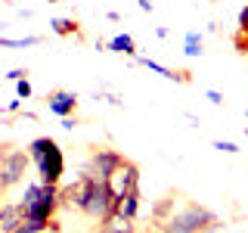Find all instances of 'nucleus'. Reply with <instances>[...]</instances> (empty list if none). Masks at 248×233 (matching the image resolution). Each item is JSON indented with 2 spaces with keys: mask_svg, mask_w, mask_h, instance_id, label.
<instances>
[{
  "mask_svg": "<svg viewBox=\"0 0 248 233\" xmlns=\"http://www.w3.org/2000/svg\"><path fill=\"white\" fill-rule=\"evenodd\" d=\"M134 62H140L143 68H149V72L155 75H161V78H168V81H177V84H192V72H186V68H168V66H161V62H155L149 56H134Z\"/></svg>",
  "mask_w": 248,
  "mask_h": 233,
  "instance_id": "1a4fd4ad",
  "label": "nucleus"
},
{
  "mask_svg": "<svg viewBox=\"0 0 248 233\" xmlns=\"http://www.w3.org/2000/svg\"><path fill=\"white\" fill-rule=\"evenodd\" d=\"M211 146H214V150H220V152H227V155H236V152H239V146L230 143V140H214Z\"/></svg>",
  "mask_w": 248,
  "mask_h": 233,
  "instance_id": "6ab92c4d",
  "label": "nucleus"
},
{
  "mask_svg": "<svg viewBox=\"0 0 248 233\" xmlns=\"http://www.w3.org/2000/svg\"><path fill=\"white\" fill-rule=\"evenodd\" d=\"M168 34H170V31H168L165 25H158V28H155V37H161V41H165V37H168Z\"/></svg>",
  "mask_w": 248,
  "mask_h": 233,
  "instance_id": "a878e982",
  "label": "nucleus"
},
{
  "mask_svg": "<svg viewBox=\"0 0 248 233\" xmlns=\"http://www.w3.org/2000/svg\"><path fill=\"white\" fill-rule=\"evenodd\" d=\"M183 53H186V56H202V34H199V31H186Z\"/></svg>",
  "mask_w": 248,
  "mask_h": 233,
  "instance_id": "dca6fc26",
  "label": "nucleus"
},
{
  "mask_svg": "<svg viewBox=\"0 0 248 233\" xmlns=\"http://www.w3.org/2000/svg\"><path fill=\"white\" fill-rule=\"evenodd\" d=\"M137 6H140L143 13H152V0H137Z\"/></svg>",
  "mask_w": 248,
  "mask_h": 233,
  "instance_id": "b1692460",
  "label": "nucleus"
},
{
  "mask_svg": "<svg viewBox=\"0 0 248 233\" xmlns=\"http://www.w3.org/2000/svg\"><path fill=\"white\" fill-rule=\"evenodd\" d=\"M158 233H186V230H180V227H174V224H165Z\"/></svg>",
  "mask_w": 248,
  "mask_h": 233,
  "instance_id": "393cba45",
  "label": "nucleus"
},
{
  "mask_svg": "<svg viewBox=\"0 0 248 233\" xmlns=\"http://www.w3.org/2000/svg\"><path fill=\"white\" fill-rule=\"evenodd\" d=\"M205 97H208V100H211V103H214V106H223V93H220V90H208V93H205Z\"/></svg>",
  "mask_w": 248,
  "mask_h": 233,
  "instance_id": "4be33fe9",
  "label": "nucleus"
},
{
  "mask_svg": "<svg viewBox=\"0 0 248 233\" xmlns=\"http://www.w3.org/2000/svg\"><path fill=\"white\" fill-rule=\"evenodd\" d=\"M245 115H248V109H245Z\"/></svg>",
  "mask_w": 248,
  "mask_h": 233,
  "instance_id": "7c9ffc66",
  "label": "nucleus"
},
{
  "mask_svg": "<svg viewBox=\"0 0 248 233\" xmlns=\"http://www.w3.org/2000/svg\"><path fill=\"white\" fill-rule=\"evenodd\" d=\"M208 3H220V0H208Z\"/></svg>",
  "mask_w": 248,
  "mask_h": 233,
  "instance_id": "c85d7f7f",
  "label": "nucleus"
},
{
  "mask_svg": "<svg viewBox=\"0 0 248 233\" xmlns=\"http://www.w3.org/2000/svg\"><path fill=\"white\" fill-rule=\"evenodd\" d=\"M170 224L180 227V230H186V233H202V230H208V227H220V217H217L214 212H208L205 205L189 202V205H183L180 212H174Z\"/></svg>",
  "mask_w": 248,
  "mask_h": 233,
  "instance_id": "20e7f679",
  "label": "nucleus"
},
{
  "mask_svg": "<svg viewBox=\"0 0 248 233\" xmlns=\"http://www.w3.org/2000/svg\"><path fill=\"white\" fill-rule=\"evenodd\" d=\"M3 196H6V186H3V183H0V202H3Z\"/></svg>",
  "mask_w": 248,
  "mask_h": 233,
  "instance_id": "bb28decb",
  "label": "nucleus"
},
{
  "mask_svg": "<svg viewBox=\"0 0 248 233\" xmlns=\"http://www.w3.org/2000/svg\"><path fill=\"white\" fill-rule=\"evenodd\" d=\"M25 208L19 202H0V233H13L19 224H25Z\"/></svg>",
  "mask_w": 248,
  "mask_h": 233,
  "instance_id": "9d476101",
  "label": "nucleus"
},
{
  "mask_svg": "<svg viewBox=\"0 0 248 233\" xmlns=\"http://www.w3.org/2000/svg\"><path fill=\"white\" fill-rule=\"evenodd\" d=\"M96 233H137V221L134 217L118 215V212H108L103 221H99Z\"/></svg>",
  "mask_w": 248,
  "mask_h": 233,
  "instance_id": "9b49d317",
  "label": "nucleus"
},
{
  "mask_svg": "<svg viewBox=\"0 0 248 233\" xmlns=\"http://www.w3.org/2000/svg\"><path fill=\"white\" fill-rule=\"evenodd\" d=\"M16 112H22V100H13V103L3 109V115H16Z\"/></svg>",
  "mask_w": 248,
  "mask_h": 233,
  "instance_id": "5701e85b",
  "label": "nucleus"
},
{
  "mask_svg": "<svg viewBox=\"0 0 248 233\" xmlns=\"http://www.w3.org/2000/svg\"><path fill=\"white\" fill-rule=\"evenodd\" d=\"M106 186H108V193H112L115 202L130 196V193H140V168H137V162L121 159V165L106 177Z\"/></svg>",
  "mask_w": 248,
  "mask_h": 233,
  "instance_id": "39448f33",
  "label": "nucleus"
},
{
  "mask_svg": "<svg viewBox=\"0 0 248 233\" xmlns=\"http://www.w3.org/2000/svg\"><path fill=\"white\" fill-rule=\"evenodd\" d=\"M16 93H19V100H31V97H34V90H31V81H28V78L16 81Z\"/></svg>",
  "mask_w": 248,
  "mask_h": 233,
  "instance_id": "a211bd4d",
  "label": "nucleus"
},
{
  "mask_svg": "<svg viewBox=\"0 0 248 233\" xmlns=\"http://www.w3.org/2000/svg\"><path fill=\"white\" fill-rule=\"evenodd\" d=\"M245 137H248V128H245Z\"/></svg>",
  "mask_w": 248,
  "mask_h": 233,
  "instance_id": "c756f323",
  "label": "nucleus"
},
{
  "mask_svg": "<svg viewBox=\"0 0 248 233\" xmlns=\"http://www.w3.org/2000/svg\"><path fill=\"white\" fill-rule=\"evenodd\" d=\"M112 205H115V199H112V193H108L106 181H103V177H93V181H90L87 205H84V212H81V215L93 217V221H103V217L112 212Z\"/></svg>",
  "mask_w": 248,
  "mask_h": 233,
  "instance_id": "423d86ee",
  "label": "nucleus"
},
{
  "mask_svg": "<svg viewBox=\"0 0 248 233\" xmlns=\"http://www.w3.org/2000/svg\"><path fill=\"white\" fill-rule=\"evenodd\" d=\"M174 212H177V196H165L158 202V205L152 208V227H165V224H170V217H174Z\"/></svg>",
  "mask_w": 248,
  "mask_h": 233,
  "instance_id": "f8f14e48",
  "label": "nucleus"
},
{
  "mask_svg": "<svg viewBox=\"0 0 248 233\" xmlns=\"http://www.w3.org/2000/svg\"><path fill=\"white\" fill-rule=\"evenodd\" d=\"M28 150L25 146H0V183L10 190V186L22 183V177H25L28 171Z\"/></svg>",
  "mask_w": 248,
  "mask_h": 233,
  "instance_id": "7ed1b4c3",
  "label": "nucleus"
},
{
  "mask_svg": "<svg viewBox=\"0 0 248 233\" xmlns=\"http://www.w3.org/2000/svg\"><path fill=\"white\" fill-rule=\"evenodd\" d=\"M22 78H28V68H13V72H6V81H22Z\"/></svg>",
  "mask_w": 248,
  "mask_h": 233,
  "instance_id": "412c9836",
  "label": "nucleus"
},
{
  "mask_svg": "<svg viewBox=\"0 0 248 233\" xmlns=\"http://www.w3.org/2000/svg\"><path fill=\"white\" fill-rule=\"evenodd\" d=\"M121 159H124L121 152L108 150V146H96V150H93V155H90V168H87V171H90L93 177H103V181H106V177L121 165Z\"/></svg>",
  "mask_w": 248,
  "mask_h": 233,
  "instance_id": "0eeeda50",
  "label": "nucleus"
},
{
  "mask_svg": "<svg viewBox=\"0 0 248 233\" xmlns=\"http://www.w3.org/2000/svg\"><path fill=\"white\" fill-rule=\"evenodd\" d=\"M46 109L59 118H72L78 112V93L72 90H50L46 93Z\"/></svg>",
  "mask_w": 248,
  "mask_h": 233,
  "instance_id": "6e6552de",
  "label": "nucleus"
},
{
  "mask_svg": "<svg viewBox=\"0 0 248 233\" xmlns=\"http://www.w3.org/2000/svg\"><path fill=\"white\" fill-rule=\"evenodd\" d=\"M106 53H118V56H127V59H134L137 56V41L130 34H115L112 41L106 44Z\"/></svg>",
  "mask_w": 248,
  "mask_h": 233,
  "instance_id": "ddd939ff",
  "label": "nucleus"
},
{
  "mask_svg": "<svg viewBox=\"0 0 248 233\" xmlns=\"http://www.w3.org/2000/svg\"><path fill=\"white\" fill-rule=\"evenodd\" d=\"M46 3H62V0H46Z\"/></svg>",
  "mask_w": 248,
  "mask_h": 233,
  "instance_id": "cd10ccee",
  "label": "nucleus"
},
{
  "mask_svg": "<svg viewBox=\"0 0 248 233\" xmlns=\"http://www.w3.org/2000/svg\"><path fill=\"white\" fill-rule=\"evenodd\" d=\"M232 50H236L239 56H248V34L236 31V34H232Z\"/></svg>",
  "mask_w": 248,
  "mask_h": 233,
  "instance_id": "f3484780",
  "label": "nucleus"
},
{
  "mask_svg": "<svg viewBox=\"0 0 248 233\" xmlns=\"http://www.w3.org/2000/svg\"><path fill=\"white\" fill-rule=\"evenodd\" d=\"M50 31H53V34H59V37H78V41L84 37L78 19H53L50 22Z\"/></svg>",
  "mask_w": 248,
  "mask_h": 233,
  "instance_id": "4468645a",
  "label": "nucleus"
},
{
  "mask_svg": "<svg viewBox=\"0 0 248 233\" xmlns=\"http://www.w3.org/2000/svg\"><path fill=\"white\" fill-rule=\"evenodd\" d=\"M19 205L25 208V217H28V221L41 224V227L46 230V224H50L53 215L59 212V186L41 183V181L28 183L25 193H22V199H19Z\"/></svg>",
  "mask_w": 248,
  "mask_h": 233,
  "instance_id": "f03ea898",
  "label": "nucleus"
},
{
  "mask_svg": "<svg viewBox=\"0 0 248 233\" xmlns=\"http://www.w3.org/2000/svg\"><path fill=\"white\" fill-rule=\"evenodd\" d=\"M236 31H242V34H248V6H242V10H239V19H236Z\"/></svg>",
  "mask_w": 248,
  "mask_h": 233,
  "instance_id": "aec40b11",
  "label": "nucleus"
},
{
  "mask_svg": "<svg viewBox=\"0 0 248 233\" xmlns=\"http://www.w3.org/2000/svg\"><path fill=\"white\" fill-rule=\"evenodd\" d=\"M245 6H248V0H245Z\"/></svg>",
  "mask_w": 248,
  "mask_h": 233,
  "instance_id": "2f4dec72",
  "label": "nucleus"
},
{
  "mask_svg": "<svg viewBox=\"0 0 248 233\" xmlns=\"http://www.w3.org/2000/svg\"><path fill=\"white\" fill-rule=\"evenodd\" d=\"M112 212H118V215H124V217H134V221H137V215H140V193H130V196L118 199V202L112 205Z\"/></svg>",
  "mask_w": 248,
  "mask_h": 233,
  "instance_id": "2eb2a0df",
  "label": "nucleus"
},
{
  "mask_svg": "<svg viewBox=\"0 0 248 233\" xmlns=\"http://www.w3.org/2000/svg\"><path fill=\"white\" fill-rule=\"evenodd\" d=\"M25 150H28V159L37 168V181L59 186L62 174H65V152H62V146L53 137H34Z\"/></svg>",
  "mask_w": 248,
  "mask_h": 233,
  "instance_id": "f257e3e1",
  "label": "nucleus"
}]
</instances>
